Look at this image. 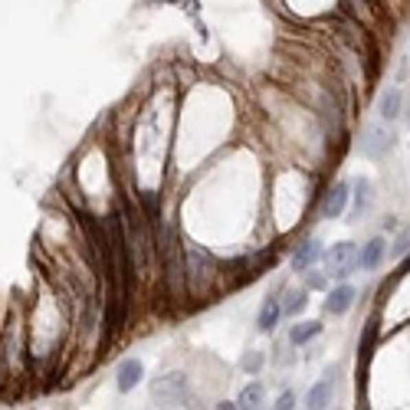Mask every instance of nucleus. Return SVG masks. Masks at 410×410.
Returning <instances> with one entry per match:
<instances>
[{
  "instance_id": "obj_1",
  "label": "nucleus",
  "mask_w": 410,
  "mask_h": 410,
  "mask_svg": "<svg viewBox=\"0 0 410 410\" xmlns=\"http://www.w3.org/2000/svg\"><path fill=\"white\" fill-rule=\"evenodd\" d=\"M325 260H328V276L348 279L361 266V253H358L354 243H335V247L325 253Z\"/></svg>"
},
{
  "instance_id": "obj_2",
  "label": "nucleus",
  "mask_w": 410,
  "mask_h": 410,
  "mask_svg": "<svg viewBox=\"0 0 410 410\" xmlns=\"http://www.w3.org/2000/svg\"><path fill=\"white\" fill-rule=\"evenodd\" d=\"M394 145V132L384 125V122H371L365 132H361V155L365 158H384L387 151Z\"/></svg>"
},
{
  "instance_id": "obj_3",
  "label": "nucleus",
  "mask_w": 410,
  "mask_h": 410,
  "mask_svg": "<svg viewBox=\"0 0 410 410\" xmlns=\"http://www.w3.org/2000/svg\"><path fill=\"white\" fill-rule=\"evenodd\" d=\"M187 394H191V384L184 374H161L151 381V397L161 404H181L187 400Z\"/></svg>"
},
{
  "instance_id": "obj_4",
  "label": "nucleus",
  "mask_w": 410,
  "mask_h": 410,
  "mask_svg": "<svg viewBox=\"0 0 410 410\" xmlns=\"http://www.w3.org/2000/svg\"><path fill=\"white\" fill-rule=\"evenodd\" d=\"M210 279H214V260H210V253H204L201 247H191L187 249V282H191V289H207L210 286Z\"/></svg>"
},
{
  "instance_id": "obj_5",
  "label": "nucleus",
  "mask_w": 410,
  "mask_h": 410,
  "mask_svg": "<svg viewBox=\"0 0 410 410\" xmlns=\"http://www.w3.org/2000/svg\"><path fill=\"white\" fill-rule=\"evenodd\" d=\"M141 378H145V367H141L138 358H125V361L118 365V391H122V394L135 391Z\"/></svg>"
},
{
  "instance_id": "obj_6",
  "label": "nucleus",
  "mask_w": 410,
  "mask_h": 410,
  "mask_svg": "<svg viewBox=\"0 0 410 410\" xmlns=\"http://www.w3.org/2000/svg\"><path fill=\"white\" fill-rule=\"evenodd\" d=\"M345 207H348V184H345V181H338V184H332V191L325 194L322 214L335 220V217H341V214H345Z\"/></svg>"
},
{
  "instance_id": "obj_7",
  "label": "nucleus",
  "mask_w": 410,
  "mask_h": 410,
  "mask_svg": "<svg viewBox=\"0 0 410 410\" xmlns=\"http://www.w3.org/2000/svg\"><path fill=\"white\" fill-rule=\"evenodd\" d=\"M319 256H322V243H319V240H306L302 247L295 249V256H293L295 273H308L312 266L319 263Z\"/></svg>"
},
{
  "instance_id": "obj_8",
  "label": "nucleus",
  "mask_w": 410,
  "mask_h": 410,
  "mask_svg": "<svg viewBox=\"0 0 410 410\" xmlns=\"http://www.w3.org/2000/svg\"><path fill=\"white\" fill-rule=\"evenodd\" d=\"M354 295L358 293H354L352 286H338V289H332L328 299H325V312H328V315H345V312L352 308Z\"/></svg>"
},
{
  "instance_id": "obj_9",
  "label": "nucleus",
  "mask_w": 410,
  "mask_h": 410,
  "mask_svg": "<svg viewBox=\"0 0 410 410\" xmlns=\"http://www.w3.org/2000/svg\"><path fill=\"white\" fill-rule=\"evenodd\" d=\"M384 256H387V243H384L381 236L367 240L365 249H361V269H378L384 263Z\"/></svg>"
},
{
  "instance_id": "obj_10",
  "label": "nucleus",
  "mask_w": 410,
  "mask_h": 410,
  "mask_svg": "<svg viewBox=\"0 0 410 410\" xmlns=\"http://www.w3.org/2000/svg\"><path fill=\"white\" fill-rule=\"evenodd\" d=\"M279 315H282V302H279L276 295H269L263 302V308H260V328H263V332H273L279 325Z\"/></svg>"
},
{
  "instance_id": "obj_11",
  "label": "nucleus",
  "mask_w": 410,
  "mask_h": 410,
  "mask_svg": "<svg viewBox=\"0 0 410 410\" xmlns=\"http://www.w3.org/2000/svg\"><path fill=\"white\" fill-rule=\"evenodd\" d=\"M378 112H381L384 122H391V118L400 115V89H384L381 102H378Z\"/></svg>"
},
{
  "instance_id": "obj_12",
  "label": "nucleus",
  "mask_w": 410,
  "mask_h": 410,
  "mask_svg": "<svg viewBox=\"0 0 410 410\" xmlns=\"http://www.w3.org/2000/svg\"><path fill=\"white\" fill-rule=\"evenodd\" d=\"M332 394H335V384H332V378H325V381H319L312 391H308V407H325L328 400H332Z\"/></svg>"
},
{
  "instance_id": "obj_13",
  "label": "nucleus",
  "mask_w": 410,
  "mask_h": 410,
  "mask_svg": "<svg viewBox=\"0 0 410 410\" xmlns=\"http://www.w3.org/2000/svg\"><path fill=\"white\" fill-rule=\"evenodd\" d=\"M319 332H322L319 322H295L293 332H289V341H293V345H306V341H312Z\"/></svg>"
},
{
  "instance_id": "obj_14",
  "label": "nucleus",
  "mask_w": 410,
  "mask_h": 410,
  "mask_svg": "<svg viewBox=\"0 0 410 410\" xmlns=\"http://www.w3.org/2000/svg\"><path fill=\"white\" fill-rule=\"evenodd\" d=\"M367 207H371V181L358 177V184H354V217H361Z\"/></svg>"
},
{
  "instance_id": "obj_15",
  "label": "nucleus",
  "mask_w": 410,
  "mask_h": 410,
  "mask_svg": "<svg viewBox=\"0 0 410 410\" xmlns=\"http://www.w3.org/2000/svg\"><path fill=\"white\" fill-rule=\"evenodd\" d=\"M260 404H263V384H247L236 407H260Z\"/></svg>"
},
{
  "instance_id": "obj_16",
  "label": "nucleus",
  "mask_w": 410,
  "mask_h": 410,
  "mask_svg": "<svg viewBox=\"0 0 410 410\" xmlns=\"http://www.w3.org/2000/svg\"><path fill=\"white\" fill-rule=\"evenodd\" d=\"M308 299L302 289H293V293H286V302H282V315H295V312H302Z\"/></svg>"
},
{
  "instance_id": "obj_17",
  "label": "nucleus",
  "mask_w": 410,
  "mask_h": 410,
  "mask_svg": "<svg viewBox=\"0 0 410 410\" xmlns=\"http://www.w3.org/2000/svg\"><path fill=\"white\" fill-rule=\"evenodd\" d=\"M243 367H247V371H253V374H256V371H260V367H263V354H260V352L247 354V358H243Z\"/></svg>"
},
{
  "instance_id": "obj_18",
  "label": "nucleus",
  "mask_w": 410,
  "mask_h": 410,
  "mask_svg": "<svg viewBox=\"0 0 410 410\" xmlns=\"http://www.w3.org/2000/svg\"><path fill=\"white\" fill-rule=\"evenodd\" d=\"M407 249H410V230H407V234H404V236H400V240H397L394 253H397V256H404V253H407Z\"/></svg>"
},
{
  "instance_id": "obj_19",
  "label": "nucleus",
  "mask_w": 410,
  "mask_h": 410,
  "mask_svg": "<svg viewBox=\"0 0 410 410\" xmlns=\"http://www.w3.org/2000/svg\"><path fill=\"white\" fill-rule=\"evenodd\" d=\"M279 407H282V410H289V407H295V394H293V391H286V394L279 397Z\"/></svg>"
},
{
  "instance_id": "obj_20",
  "label": "nucleus",
  "mask_w": 410,
  "mask_h": 410,
  "mask_svg": "<svg viewBox=\"0 0 410 410\" xmlns=\"http://www.w3.org/2000/svg\"><path fill=\"white\" fill-rule=\"evenodd\" d=\"M308 273H312V269H308ZM302 276H306V273H302ZM308 286H312V289H322V286H325V276L312 273V276H308Z\"/></svg>"
}]
</instances>
